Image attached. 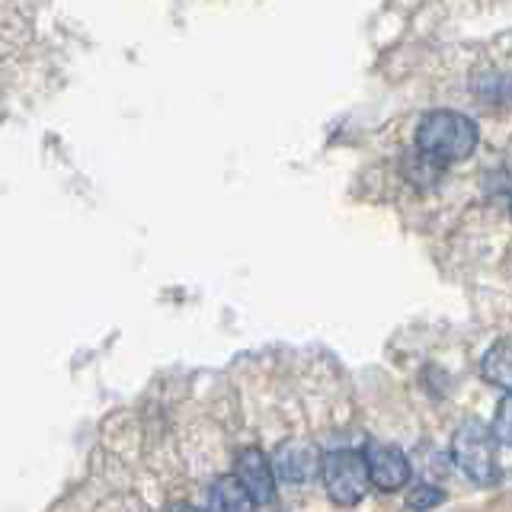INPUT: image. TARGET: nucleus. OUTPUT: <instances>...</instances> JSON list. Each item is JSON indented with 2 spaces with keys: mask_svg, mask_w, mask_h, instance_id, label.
<instances>
[{
  "mask_svg": "<svg viewBox=\"0 0 512 512\" xmlns=\"http://www.w3.org/2000/svg\"><path fill=\"white\" fill-rule=\"evenodd\" d=\"M480 132L471 116L455 109H432L416 125V148L432 154L442 164H458V160H468L477 148Z\"/></svg>",
  "mask_w": 512,
  "mask_h": 512,
  "instance_id": "obj_1",
  "label": "nucleus"
},
{
  "mask_svg": "<svg viewBox=\"0 0 512 512\" xmlns=\"http://www.w3.org/2000/svg\"><path fill=\"white\" fill-rule=\"evenodd\" d=\"M493 429L480 420H464L452 436V461L464 477H471L474 484L490 487L500 480V452H496Z\"/></svg>",
  "mask_w": 512,
  "mask_h": 512,
  "instance_id": "obj_2",
  "label": "nucleus"
},
{
  "mask_svg": "<svg viewBox=\"0 0 512 512\" xmlns=\"http://www.w3.org/2000/svg\"><path fill=\"white\" fill-rule=\"evenodd\" d=\"M320 480H324L327 496L336 506H359L365 493L372 490L365 452H356V448L327 452L324 461H320Z\"/></svg>",
  "mask_w": 512,
  "mask_h": 512,
  "instance_id": "obj_3",
  "label": "nucleus"
},
{
  "mask_svg": "<svg viewBox=\"0 0 512 512\" xmlns=\"http://www.w3.org/2000/svg\"><path fill=\"white\" fill-rule=\"evenodd\" d=\"M272 471H276V480L282 484H308L320 474V461L324 455L317 452L314 442L308 439H285L276 445V452L269 455Z\"/></svg>",
  "mask_w": 512,
  "mask_h": 512,
  "instance_id": "obj_4",
  "label": "nucleus"
},
{
  "mask_svg": "<svg viewBox=\"0 0 512 512\" xmlns=\"http://www.w3.org/2000/svg\"><path fill=\"white\" fill-rule=\"evenodd\" d=\"M234 474L240 477V484L247 487L256 506H272L276 503V471H272L269 455H263L256 445H247L237 452Z\"/></svg>",
  "mask_w": 512,
  "mask_h": 512,
  "instance_id": "obj_5",
  "label": "nucleus"
},
{
  "mask_svg": "<svg viewBox=\"0 0 512 512\" xmlns=\"http://www.w3.org/2000/svg\"><path fill=\"white\" fill-rule=\"evenodd\" d=\"M365 461H368V474H372V487L391 493L410 484V458L397 445L368 442Z\"/></svg>",
  "mask_w": 512,
  "mask_h": 512,
  "instance_id": "obj_6",
  "label": "nucleus"
},
{
  "mask_svg": "<svg viewBox=\"0 0 512 512\" xmlns=\"http://www.w3.org/2000/svg\"><path fill=\"white\" fill-rule=\"evenodd\" d=\"M208 512H256V503L237 474H221L208 490Z\"/></svg>",
  "mask_w": 512,
  "mask_h": 512,
  "instance_id": "obj_7",
  "label": "nucleus"
},
{
  "mask_svg": "<svg viewBox=\"0 0 512 512\" xmlns=\"http://www.w3.org/2000/svg\"><path fill=\"white\" fill-rule=\"evenodd\" d=\"M480 375H484L493 388L512 394V340H500L487 349L484 362H480Z\"/></svg>",
  "mask_w": 512,
  "mask_h": 512,
  "instance_id": "obj_8",
  "label": "nucleus"
},
{
  "mask_svg": "<svg viewBox=\"0 0 512 512\" xmlns=\"http://www.w3.org/2000/svg\"><path fill=\"white\" fill-rule=\"evenodd\" d=\"M404 173H407V180L416 183L420 189H429V186H436L442 180V173H445V164L442 160H436L432 154L420 151V148H413L407 157H404Z\"/></svg>",
  "mask_w": 512,
  "mask_h": 512,
  "instance_id": "obj_9",
  "label": "nucleus"
},
{
  "mask_svg": "<svg viewBox=\"0 0 512 512\" xmlns=\"http://www.w3.org/2000/svg\"><path fill=\"white\" fill-rule=\"evenodd\" d=\"M442 503H445V493L439 487H432V484H416L407 493V509L410 512H429V509H436Z\"/></svg>",
  "mask_w": 512,
  "mask_h": 512,
  "instance_id": "obj_10",
  "label": "nucleus"
},
{
  "mask_svg": "<svg viewBox=\"0 0 512 512\" xmlns=\"http://www.w3.org/2000/svg\"><path fill=\"white\" fill-rule=\"evenodd\" d=\"M490 429H493V436L500 439L503 445H512V394H506L500 404H496Z\"/></svg>",
  "mask_w": 512,
  "mask_h": 512,
  "instance_id": "obj_11",
  "label": "nucleus"
},
{
  "mask_svg": "<svg viewBox=\"0 0 512 512\" xmlns=\"http://www.w3.org/2000/svg\"><path fill=\"white\" fill-rule=\"evenodd\" d=\"M173 512H202V509H192V506H180V509H173Z\"/></svg>",
  "mask_w": 512,
  "mask_h": 512,
  "instance_id": "obj_12",
  "label": "nucleus"
}]
</instances>
